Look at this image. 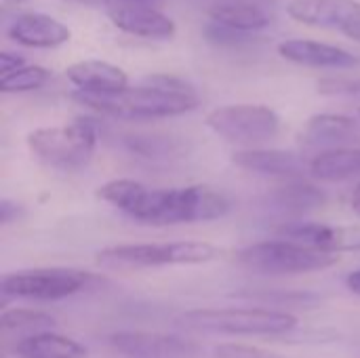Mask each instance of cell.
<instances>
[{"label": "cell", "instance_id": "1", "mask_svg": "<svg viewBox=\"0 0 360 358\" xmlns=\"http://www.w3.org/2000/svg\"><path fill=\"white\" fill-rule=\"evenodd\" d=\"M97 196L148 226L213 222L230 211L228 198L207 186L148 188L135 179H112L97 190Z\"/></svg>", "mask_w": 360, "mask_h": 358}, {"label": "cell", "instance_id": "2", "mask_svg": "<svg viewBox=\"0 0 360 358\" xmlns=\"http://www.w3.org/2000/svg\"><path fill=\"white\" fill-rule=\"evenodd\" d=\"M74 99L84 108L122 120H154L181 116L198 108L200 101L196 91L186 80L167 74L148 76L137 87H127L124 91L108 95L76 91Z\"/></svg>", "mask_w": 360, "mask_h": 358}, {"label": "cell", "instance_id": "3", "mask_svg": "<svg viewBox=\"0 0 360 358\" xmlns=\"http://www.w3.org/2000/svg\"><path fill=\"white\" fill-rule=\"evenodd\" d=\"M219 255L217 247L202 241L175 243H141L116 245L101 249L95 257L97 266L108 270H146L165 266H196L213 262Z\"/></svg>", "mask_w": 360, "mask_h": 358}, {"label": "cell", "instance_id": "4", "mask_svg": "<svg viewBox=\"0 0 360 358\" xmlns=\"http://www.w3.org/2000/svg\"><path fill=\"white\" fill-rule=\"evenodd\" d=\"M188 331L219 335H285L297 327V317L264 308H207L177 319Z\"/></svg>", "mask_w": 360, "mask_h": 358}, {"label": "cell", "instance_id": "5", "mask_svg": "<svg viewBox=\"0 0 360 358\" xmlns=\"http://www.w3.org/2000/svg\"><path fill=\"white\" fill-rule=\"evenodd\" d=\"M32 156L57 171H76L89 165L97 148V129L86 118L61 127H42L27 135Z\"/></svg>", "mask_w": 360, "mask_h": 358}, {"label": "cell", "instance_id": "6", "mask_svg": "<svg viewBox=\"0 0 360 358\" xmlns=\"http://www.w3.org/2000/svg\"><path fill=\"white\" fill-rule=\"evenodd\" d=\"M340 262L338 253H327L310 249L285 238L264 241L245 247L238 253V264L255 274H308L335 266Z\"/></svg>", "mask_w": 360, "mask_h": 358}, {"label": "cell", "instance_id": "7", "mask_svg": "<svg viewBox=\"0 0 360 358\" xmlns=\"http://www.w3.org/2000/svg\"><path fill=\"white\" fill-rule=\"evenodd\" d=\"M207 127L238 146H259L274 139L281 131L278 114L262 103H232L215 108L205 118Z\"/></svg>", "mask_w": 360, "mask_h": 358}, {"label": "cell", "instance_id": "8", "mask_svg": "<svg viewBox=\"0 0 360 358\" xmlns=\"http://www.w3.org/2000/svg\"><path fill=\"white\" fill-rule=\"evenodd\" d=\"M95 279L89 272L76 268H36L4 274L0 291L13 300L53 302L84 291Z\"/></svg>", "mask_w": 360, "mask_h": 358}, {"label": "cell", "instance_id": "9", "mask_svg": "<svg viewBox=\"0 0 360 358\" xmlns=\"http://www.w3.org/2000/svg\"><path fill=\"white\" fill-rule=\"evenodd\" d=\"M278 238L327 251V253H342V251H360V230L354 228H340V226H329L321 222H285L276 230Z\"/></svg>", "mask_w": 360, "mask_h": 358}, {"label": "cell", "instance_id": "10", "mask_svg": "<svg viewBox=\"0 0 360 358\" xmlns=\"http://www.w3.org/2000/svg\"><path fill=\"white\" fill-rule=\"evenodd\" d=\"M105 13L110 21L124 34L150 40H167L175 36V21L152 4L108 0Z\"/></svg>", "mask_w": 360, "mask_h": 358}, {"label": "cell", "instance_id": "11", "mask_svg": "<svg viewBox=\"0 0 360 358\" xmlns=\"http://www.w3.org/2000/svg\"><path fill=\"white\" fill-rule=\"evenodd\" d=\"M110 344L114 350L133 358H190L198 352L194 342L148 331H118L110 335Z\"/></svg>", "mask_w": 360, "mask_h": 358}, {"label": "cell", "instance_id": "12", "mask_svg": "<svg viewBox=\"0 0 360 358\" xmlns=\"http://www.w3.org/2000/svg\"><path fill=\"white\" fill-rule=\"evenodd\" d=\"M287 13L293 21L323 27V30H340L348 32L360 21V2L356 0H291Z\"/></svg>", "mask_w": 360, "mask_h": 358}, {"label": "cell", "instance_id": "13", "mask_svg": "<svg viewBox=\"0 0 360 358\" xmlns=\"http://www.w3.org/2000/svg\"><path fill=\"white\" fill-rule=\"evenodd\" d=\"M213 30L226 34L221 42L240 38V34L259 32L270 23V11L259 0H219L209 8Z\"/></svg>", "mask_w": 360, "mask_h": 358}, {"label": "cell", "instance_id": "14", "mask_svg": "<svg viewBox=\"0 0 360 358\" xmlns=\"http://www.w3.org/2000/svg\"><path fill=\"white\" fill-rule=\"evenodd\" d=\"M278 55L295 65L306 68H327V70H350L359 65V57L342 46L310 40V38H291L278 44Z\"/></svg>", "mask_w": 360, "mask_h": 358}, {"label": "cell", "instance_id": "15", "mask_svg": "<svg viewBox=\"0 0 360 358\" xmlns=\"http://www.w3.org/2000/svg\"><path fill=\"white\" fill-rule=\"evenodd\" d=\"M8 36L17 44L30 49H55L65 44L72 38V32L65 23L57 21L44 13H21L8 25Z\"/></svg>", "mask_w": 360, "mask_h": 358}, {"label": "cell", "instance_id": "16", "mask_svg": "<svg viewBox=\"0 0 360 358\" xmlns=\"http://www.w3.org/2000/svg\"><path fill=\"white\" fill-rule=\"evenodd\" d=\"M232 162L245 171L272 175V177H287L295 179L310 171V162H306L300 154L287 150H266V148H247L238 150L232 156Z\"/></svg>", "mask_w": 360, "mask_h": 358}, {"label": "cell", "instance_id": "17", "mask_svg": "<svg viewBox=\"0 0 360 358\" xmlns=\"http://www.w3.org/2000/svg\"><path fill=\"white\" fill-rule=\"evenodd\" d=\"M360 141V122L344 114H316L302 129V143L306 148H350Z\"/></svg>", "mask_w": 360, "mask_h": 358}, {"label": "cell", "instance_id": "18", "mask_svg": "<svg viewBox=\"0 0 360 358\" xmlns=\"http://www.w3.org/2000/svg\"><path fill=\"white\" fill-rule=\"evenodd\" d=\"M65 76L80 93L108 95L124 91L129 87V76L124 70L99 59L78 61L65 70Z\"/></svg>", "mask_w": 360, "mask_h": 358}, {"label": "cell", "instance_id": "19", "mask_svg": "<svg viewBox=\"0 0 360 358\" xmlns=\"http://www.w3.org/2000/svg\"><path fill=\"white\" fill-rule=\"evenodd\" d=\"M327 200L325 192L308 181H289L283 186H276L266 196V207L278 215L287 217H302L319 207H323Z\"/></svg>", "mask_w": 360, "mask_h": 358}, {"label": "cell", "instance_id": "20", "mask_svg": "<svg viewBox=\"0 0 360 358\" xmlns=\"http://www.w3.org/2000/svg\"><path fill=\"white\" fill-rule=\"evenodd\" d=\"M15 354L19 358H86V348L72 338L44 331L19 340Z\"/></svg>", "mask_w": 360, "mask_h": 358}, {"label": "cell", "instance_id": "21", "mask_svg": "<svg viewBox=\"0 0 360 358\" xmlns=\"http://www.w3.org/2000/svg\"><path fill=\"white\" fill-rule=\"evenodd\" d=\"M310 175L319 181H346L360 175V148H335L310 160Z\"/></svg>", "mask_w": 360, "mask_h": 358}, {"label": "cell", "instance_id": "22", "mask_svg": "<svg viewBox=\"0 0 360 358\" xmlns=\"http://www.w3.org/2000/svg\"><path fill=\"white\" fill-rule=\"evenodd\" d=\"M0 327L4 331H21L34 335L51 331L55 327V319L34 308H8L0 314Z\"/></svg>", "mask_w": 360, "mask_h": 358}, {"label": "cell", "instance_id": "23", "mask_svg": "<svg viewBox=\"0 0 360 358\" xmlns=\"http://www.w3.org/2000/svg\"><path fill=\"white\" fill-rule=\"evenodd\" d=\"M49 78H51L49 70H44L40 65H23V68L15 70L13 74L0 76V91L2 93H27V91H36L42 84H46Z\"/></svg>", "mask_w": 360, "mask_h": 358}, {"label": "cell", "instance_id": "24", "mask_svg": "<svg viewBox=\"0 0 360 358\" xmlns=\"http://www.w3.org/2000/svg\"><path fill=\"white\" fill-rule=\"evenodd\" d=\"M319 91L325 95H350L360 97V78H325L319 82Z\"/></svg>", "mask_w": 360, "mask_h": 358}, {"label": "cell", "instance_id": "25", "mask_svg": "<svg viewBox=\"0 0 360 358\" xmlns=\"http://www.w3.org/2000/svg\"><path fill=\"white\" fill-rule=\"evenodd\" d=\"M217 358H278V354L266 352L255 346H245V344H221L215 348Z\"/></svg>", "mask_w": 360, "mask_h": 358}, {"label": "cell", "instance_id": "26", "mask_svg": "<svg viewBox=\"0 0 360 358\" xmlns=\"http://www.w3.org/2000/svg\"><path fill=\"white\" fill-rule=\"evenodd\" d=\"M23 65H27V63H25V59H23L21 55L8 53V51H4V53L0 55V76L13 74L15 70H19V68H23Z\"/></svg>", "mask_w": 360, "mask_h": 358}, {"label": "cell", "instance_id": "27", "mask_svg": "<svg viewBox=\"0 0 360 358\" xmlns=\"http://www.w3.org/2000/svg\"><path fill=\"white\" fill-rule=\"evenodd\" d=\"M19 215V205L11 203V200H2L0 203V222L2 224H11L13 219H17Z\"/></svg>", "mask_w": 360, "mask_h": 358}, {"label": "cell", "instance_id": "28", "mask_svg": "<svg viewBox=\"0 0 360 358\" xmlns=\"http://www.w3.org/2000/svg\"><path fill=\"white\" fill-rule=\"evenodd\" d=\"M346 285L354 295H360V270H354L346 276Z\"/></svg>", "mask_w": 360, "mask_h": 358}, {"label": "cell", "instance_id": "29", "mask_svg": "<svg viewBox=\"0 0 360 358\" xmlns=\"http://www.w3.org/2000/svg\"><path fill=\"white\" fill-rule=\"evenodd\" d=\"M350 207H352V211H354V213L360 217V181H359V186L354 188L352 196H350Z\"/></svg>", "mask_w": 360, "mask_h": 358}, {"label": "cell", "instance_id": "30", "mask_svg": "<svg viewBox=\"0 0 360 358\" xmlns=\"http://www.w3.org/2000/svg\"><path fill=\"white\" fill-rule=\"evenodd\" d=\"M65 2H74V4H84V6H103L108 4V0H65Z\"/></svg>", "mask_w": 360, "mask_h": 358}, {"label": "cell", "instance_id": "31", "mask_svg": "<svg viewBox=\"0 0 360 358\" xmlns=\"http://www.w3.org/2000/svg\"><path fill=\"white\" fill-rule=\"evenodd\" d=\"M346 36H350V38H354V40H359L360 42V21L346 32Z\"/></svg>", "mask_w": 360, "mask_h": 358}, {"label": "cell", "instance_id": "32", "mask_svg": "<svg viewBox=\"0 0 360 358\" xmlns=\"http://www.w3.org/2000/svg\"><path fill=\"white\" fill-rule=\"evenodd\" d=\"M120 2H131V4H152V6H156V2H160V0H120Z\"/></svg>", "mask_w": 360, "mask_h": 358}, {"label": "cell", "instance_id": "33", "mask_svg": "<svg viewBox=\"0 0 360 358\" xmlns=\"http://www.w3.org/2000/svg\"><path fill=\"white\" fill-rule=\"evenodd\" d=\"M4 2H15V4H19V2H30V0H4Z\"/></svg>", "mask_w": 360, "mask_h": 358}, {"label": "cell", "instance_id": "34", "mask_svg": "<svg viewBox=\"0 0 360 358\" xmlns=\"http://www.w3.org/2000/svg\"><path fill=\"white\" fill-rule=\"evenodd\" d=\"M359 114H360V112H359Z\"/></svg>", "mask_w": 360, "mask_h": 358}]
</instances>
